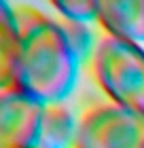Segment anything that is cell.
Returning a JSON list of instances; mask_svg holds the SVG:
<instances>
[{
    "mask_svg": "<svg viewBox=\"0 0 144 148\" xmlns=\"http://www.w3.org/2000/svg\"><path fill=\"white\" fill-rule=\"evenodd\" d=\"M17 15L21 36L9 87H17L45 106L61 104L72 93L85 59L59 17L32 6H17Z\"/></svg>",
    "mask_w": 144,
    "mask_h": 148,
    "instance_id": "1",
    "label": "cell"
},
{
    "mask_svg": "<svg viewBox=\"0 0 144 148\" xmlns=\"http://www.w3.org/2000/svg\"><path fill=\"white\" fill-rule=\"evenodd\" d=\"M87 72L108 102L144 112V47L100 34Z\"/></svg>",
    "mask_w": 144,
    "mask_h": 148,
    "instance_id": "2",
    "label": "cell"
},
{
    "mask_svg": "<svg viewBox=\"0 0 144 148\" xmlns=\"http://www.w3.org/2000/svg\"><path fill=\"white\" fill-rule=\"evenodd\" d=\"M72 148H144V112L93 99L76 116Z\"/></svg>",
    "mask_w": 144,
    "mask_h": 148,
    "instance_id": "3",
    "label": "cell"
},
{
    "mask_svg": "<svg viewBox=\"0 0 144 148\" xmlns=\"http://www.w3.org/2000/svg\"><path fill=\"white\" fill-rule=\"evenodd\" d=\"M45 104L17 87L0 89V148H38Z\"/></svg>",
    "mask_w": 144,
    "mask_h": 148,
    "instance_id": "4",
    "label": "cell"
},
{
    "mask_svg": "<svg viewBox=\"0 0 144 148\" xmlns=\"http://www.w3.org/2000/svg\"><path fill=\"white\" fill-rule=\"evenodd\" d=\"M95 23L104 36L144 42V0H102Z\"/></svg>",
    "mask_w": 144,
    "mask_h": 148,
    "instance_id": "5",
    "label": "cell"
},
{
    "mask_svg": "<svg viewBox=\"0 0 144 148\" xmlns=\"http://www.w3.org/2000/svg\"><path fill=\"white\" fill-rule=\"evenodd\" d=\"M19 36H21V21H19L17 9L0 0V89L11 85Z\"/></svg>",
    "mask_w": 144,
    "mask_h": 148,
    "instance_id": "6",
    "label": "cell"
},
{
    "mask_svg": "<svg viewBox=\"0 0 144 148\" xmlns=\"http://www.w3.org/2000/svg\"><path fill=\"white\" fill-rule=\"evenodd\" d=\"M76 136V116L64 104L45 106L38 148H72Z\"/></svg>",
    "mask_w": 144,
    "mask_h": 148,
    "instance_id": "7",
    "label": "cell"
},
{
    "mask_svg": "<svg viewBox=\"0 0 144 148\" xmlns=\"http://www.w3.org/2000/svg\"><path fill=\"white\" fill-rule=\"evenodd\" d=\"M51 9L68 23H83L87 25L89 21H95L98 15V2L91 0H66V2H53Z\"/></svg>",
    "mask_w": 144,
    "mask_h": 148,
    "instance_id": "8",
    "label": "cell"
}]
</instances>
